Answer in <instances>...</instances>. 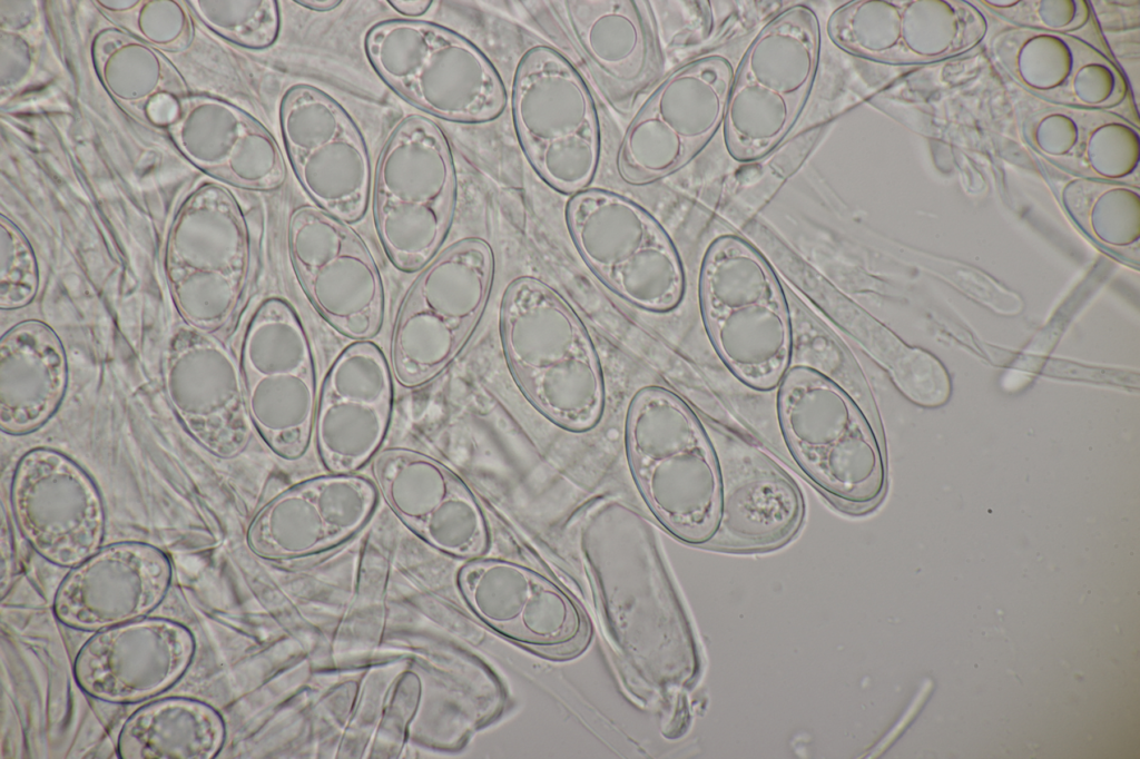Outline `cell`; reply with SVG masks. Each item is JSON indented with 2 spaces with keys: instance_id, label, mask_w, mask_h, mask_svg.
Masks as SVG:
<instances>
[{
  "instance_id": "cell-1",
  "label": "cell",
  "mask_w": 1140,
  "mask_h": 759,
  "mask_svg": "<svg viewBox=\"0 0 1140 759\" xmlns=\"http://www.w3.org/2000/svg\"><path fill=\"white\" fill-rule=\"evenodd\" d=\"M580 545L622 671L646 698L671 681L679 629L650 529L635 509L607 500L584 518Z\"/></svg>"
},
{
  "instance_id": "cell-2",
  "label": "cell",
  "mask_w": 1140,
  "mask_h": 759,
  "mask_svg": "<svg viewBox=\"0 0 1140 759\" xmlns=\"http://www.w3.org/2000/svg\"><path fill=\"white\" fill-rule=\"evenodd\" d=\"M500 337L517 385L542 415L574 433L599 423L606 402L599 357L558 290L534 277L512 280L501 302Z\"/></svg>"
},
{
  "instance_id": "cell-3",
  "label": "cell",
  "mask_w": 1140,
  "mask_h": 759,
  "mask_svg": "<svg viewBox=\"0 0 1140 759\" xmlns=\"http://www.w3.org/2000/svg\"><path fill=\"white\" fill-rule=\"evenodd\" d=\"M625 446L645 502L676 538L706 545L717 519L720 474L709 435L678 395L639 390L628 406Z\"/></svg>"
},
{
  "instance_id": "cell-4",
  "label": "cell",
  "mask_w": 1140,
  "mask_h": 759,
  "mask_svg": "<svg viewBox=\"0 0 1140 759\" xmlns=\"http://www.w3.org/2000/svg\"><path fill=\"white\" fill-rule=\"evenodd\" d=\"M778 420L797 465L836 505L873 509L885 491L883 451L849 394L823 372L794 366L779 382Z\"/></svg>"
},
{
  "instance_id": "cell-5",
  "label": "cell",
  "mask_w": 1140,
  "mask_h": 759,
  "mask_svg": "<svg viewBox=\"0 0 1140 759\" xmlns=\"http://www.w3.org/2000/svg\"><path fill=\"white\" fill-rule=\"evenodd\" d=\"M700 312L719 357L746 385L768 391L788 369L792 328L765 258L738 235L707 247L699 274Z\"/></svg>"
},
{
  "instance_id": "cell-6",
  "label": "cell",
  "mask_w": 1140,
  "mask_h": 759,
  "mask_svg": "<svg viewBox=\"0 0 1140 759\" xmlns=\"http://www.w3.org/2000/svg\"><path fill=\"white\" fill-rule=\"evenodd\" d=\"M364 50L396 95L440 119L489 122L505 107V88L494 66L448 28L410 19L380 21L367 30Z\"/></svg>"
},
{
  "instance_id": "cell-7",
  "label": "cell",
  "mask_w": 1140,
  "mask_h": 759,
  "mask_svg": "<svg viewBox=\"0 0 1140 759\" xmlns=\"http://www.w3.org/2000/svg\"><path fill=\"white\" fill-rule=\"evenodd\" d=\"M820 38L816 12L797 4L769 19L751 40L735 69L723 126L731 158L758 160L793 129L814 87Z\"/></svg>"
},
{
  "instance_id": "cell-8",
  "label": "cell",
  "mask_w": 1140,
  "mask_h": 759,
  "mask_svg": "<svg viewBox=\"0 0 1140 759\" xmlns=\"http://www.w3.org/2000/svg\"><path fill=\"white\" fill-rule=\"evenodd\" d=\"M382 248L395 268L415 272L436 255L450 230L456 175L449 141L432 120L412 115L379 157L372 195Z\"/></svg>"
},
{
  "instance_id": "cell-9",
  "label": "cell",
  "mask_w": 1140,
  "mask_h": 759,
  "mask_svg": "<svg viewBox=\"0 0 1140 759\" xmlns=\"http://www.w3.org/2000/svg\"><path fill=\"white\" fill-rule=\"evenodd\" d=\"M495 274L490 244L454 243L417 276L397 312L390 367L404 388L426 385L461 353L489 302Z\"/></svg>"
},
{
  "instance_id": "cell-10",
  "label": "cell",
  "mask_w": 1140,
  "mask_h": 759,
  "mask_svg": "<svg viewBox=\"0 0 1140 759\" xmlns=\"http://www.w3.org/2000/svg\"><path fill=\"white\" fill-rule=\"evenodd\" d=\"M511 108L519 144L539 177L574 195L592 181L600 158V128L590 91L560 52L535 46L520 59Z\"/></svg>"
},
{
  "instance_id": "cell-11",
  "label": "cell",
  "mask_w": 1140,
  "mask_h": 759,
  "mask_svg": "<svg viewBox=\"0 0 1140 759\" xmlns=\"http://www.w3.org/2000/svg\"><path fill=\"white\" fill-rule=\"evenodd\" d=\"M566 221L582 260L617 296L658 314L680 304V257L662 226L641 206L616 193L584 189L568 201Z\"/></svg>"
},
{
  "instance_id": "cell-12",
  "label": "cell",
  "mask_w": 1140,
  "mask_h": 759,
  "mask_svg": "<svg viewBox=\"0 0 1140 759\" xmlns=\"http://www.w3.org/2000/svg\"><path fill=\"white\" fill-rule=\"evenodd\" d=\"M238 366L252 427L278 457L303 456L313 434L316 372L307 333L287 300L268 297L256 307Z\"/></svg>"
},
{
  "instance_id": "cell-13",
  "label": "cell",
  "mask_w": 1140,
  "mask_h": 759,
  "mask_svg": "<svg viewBox=\"0 0 1140 759\" xmlns=\"http://www.w3.org/2000/svg\"><path fill=\"white\" fill-rule=\"evenodd\" d=\"M535 24L571 55L608 105L628 114L664 69L650 1H522Z\"/></svg>"
},
{
  "instance_id": "cell-14",
  "label": "cell",
  "mask_w": 1140,
  "mask_h": 759,
  "mask_svg": "<svg viewBox=\"0 0 1140 759\" xmlns=\"http://www.w3.org/2000/svg\"><path fill=\"white\" fill-rule=\"evenodd\" d=\"M734 75L717 53L669 73L626 130L616 160L621 180L650 185L690 162L724 126Z\"/></svg>"
},
{
  "instance_id": "cell-15",
  "label": "cell",
  "mask_w": 1140,
  "mask_h": 759,
  "mask_svg": "<svg viewBox=\"0 0 1140 759\" xmlns=\"http://www.w3.org/2000/svg\"><path fill=\"white\" fill-rule=\"evenodd\" d=\"M286 236L295 275L315 310L354 342L373 338L383 323L384 286L361 236L313 206L292 211Z\"/></svg>"
},
{
  "instance_id": "cell-16",
  "label": "cell",
  "mask_w": 1140,
  "mask_h": 759,
  "mask_svg": "<svg viewBox=\"0 0 1140 759\" xmlns=\"http://www.w3.org/2000/svg\"><path fill=\"white\" fill-rule=\"evenodd\" d=\"M279 122L292 169L309 198L346 224L362 219L370 198L371 161L346 110L323 90L299 83L284 93Z\"/></svg>"
},
{
  "instance_id": "cell-17",
  "label": "cell",
  "mask_w": 1140,
  "mask_h": 759,
  "mask_svg": "<svg viewBox=\"0 0 1140 759\" xmlns=\"http://www.w3.org/2000/svg\"><path fill=\"white\" fill-rule=\"evenodd\" d=\"M10 503L24 540L51 564L73 568L101 548L102 496L92 477L62 452H26L12 474Z\"/></svg>"
},
{
  "instance_id": "cell-18",
  "label": "cell",
  "mask_w": 1140,
  "mask_h": 759,
  "mask_svg": "<svg viewBox=\"0 0 1140 759\" xmlns=\"http://www.w3.org/2000/svg\"><path fill=\"white\" fill-rule=\"evenodd\" d=\"M983 12L967 1H849L828 18L827 33L844 51L872 61L913 66L973 49L985 37Z\"/></svg>"
},
{
  "instance_id": "cell-19",
  "label": "cell",
  "mask_w": 1140,
  "mask_h": 759,
  "mask_svg": "<svg viewBox=\"0 0 1140 759\" xmlns=\"http://www.w3.org/2000/svg\"><path fill=\"white\" fill-rule=\"evenodd\" d=\"M393 400V374L376 344L354 342L336 356L317 394L312 434L330 473H354L381 451Z\"/></svg>"
},
{
  "instance_id": "cell-20",
  "label": "cell",
  "mask_w": 1140,
  "mask_h": 759,
  "mask_svg": "<svg viewBox=\"0 0 1140 759\" xmlns=\"http://www.w3.org/2000/svg\"><path fill=\"white\" fill-rule=\"evenodd\" d=\"M377 493L394 514L434 549L480 556L489 531L471 490L436 459L406 447L381 450L371 461Z\"/></svg>"
},
{
  "instance_id": "cell-21",
  "label": "cell",
  "mask_w": 1140,
  "mask_h": 759,
  "mask_svg": "<svg viewBox=\"0 0 1140 759\" xmlns=\"http://www.w3.org/2000/svg\"><path fill=\"white\" fill-rule=\"evenodd\" d=\"M168 402L188 434L207 452L233 459L248 444L239 366L212 334L178 327L163 362Z\"/></svg>"
},
{
  "instance_id": "cell-22",
  "label": "cell",
  "mask_w": 1140,
  "mask_h": 759,
  "mask_svg": "<svg viewBox=\"0 0 1140 759\" xmlns=\"http://www.w3.org/2000/svg\"><path fill=\"white\" fill-rule=\"evenodd\" d=\"M195 652V637L183 623L141 618L89 638L73 661V678L94 699L139 702L174 687L189 669Z\"/></svg>"
},
{
  "instance_id": "cell-23",
  "label": "cell",
  "mask_w": 1140,
  "mask_h": 759,
  "mask_svg": "<svg viewBox=\"0 0 1140 759\" xmlns=\"http://www.w3.org/2000/svg\"><path fill=\"white\" fill-rule=\"evenodd\" d=\"M990 48L1010 77L1043 102L1120 115L1130 103L1129 86L1108 51L1079 37L1008 26Z\"/></svg>"
},
{
  "instance_id": "cell-24",
  "label": "cell",
  "mask_w": 1140,
  "mask_h": 759,
  "mask_svg": "<svg viewBox=\"0 0 1140 759\" xmlns=\"http://www.w3.org/2000/svg\"><path fill=\"white\" fill-rule=\"evenodd\" d=\"M171 579V562L159 548L138 541L111 543L71 568L56 591L53 615L80 631L146 618L166 598Z\"/></svg>"
},
{
  "instance_id": "cell-25",
  "label": "cell",
  "mask_w": 1140,
  "mask_h": 759,
  "mask_svg": "<svg viewBox=\"0 0 1140 759\" xmlns=\"http://www.w3.org/2000/svg\"><path fill=\"white\" fill-rule=\"evenodd\" d=\"M376 502L374 483L354 473L304 480L258 511L249 524L247 543L255 554L268 560L308 556L357 532Z\"/></svg>"
},
{
  "instance_id": "cell-26",
  "label": "cell",
  "mask_w": 1140,
  "mask_h": 759,
  "mask_svg": "<svg viewBox=\"0 0 1140 759\" xmlns=\"http://www.w3.org/2000/svg\"><path fill=\"white\" fill-rule=\"evenodd\" d=\"M710 442L719 467L720 497L716 524L706 545L754 551L789 540L804 514L803 497L795 482L746 443L720 435H712Z\"/></svg>"
},
{
  "instance_id": "cell-27",
  "label": "cell",
  "mask_w": 1140,
  "mask_h": 759,
  "mask_svg": "<svg viewBox=\"0 0 1140 759\" xmlns=\"http://www.w3.org/2000/svg\"><path fill=\"white\" fill-rule=\"evenodd\" d=\"M473 612L500 634L538 649H561L583 635L576 603L546 576L505 560H473L458 574Z\"/></svg>"
},
{
  "instance_id": "cell-28",
  "label": "cell",
  "mask_w": 1140,
  "mask_h": 759,
  "mask_svg": "<svg viewBox=\"0 0 1140 759\" xmlns=\"http://www.w3.org/2000/svg\"><path fill=\"white\" fill-rule=\"evenodd\" d=\"M68 385V362L57 333L37 319L20 322L0 341V427L22 436L45 425Z\"/></svg>"
},
{
  "instance_id": "cell-29",
  "label": "cell",
  "mask_w": 1140,
  "mask_h": 759,
  "mask_svg": "<svg viewBox=\"0 0 1140 759\" xmlns=\"http://www.w3.org/2000/svg\"><path fill=\"white\" fill-rule=\"evenodd\" d=\"M226 737L222 714L191 698L148 702L131 713L117 740L121 759H213Z\"/></svg>"
},
{
  "instance_id": "cell-30",
  "label": "cell",
  "mask_w": 1140,
  "mask_h": 759,
  "mask_svg": "<svg viewBox=\"0 0 1140 759\" xmlns=\"http://www.w3.org/2000/svg\"><path fill=\"white\" fill-rule=\"evenodd\" d=\"M1139 159V128L1128 117L1081 108L1079 135L1062 168L1087 179L1118 181L1137 169Z\"/></svg>"
},
{
  "instance_id": "cell-31",
  "label": "cell",
  "mask_w": 1140,
  "mask_h": 759,
  "mask_svg": "<svg viewBox=\"0 0 1140 759\" xmlns=\"http://www.w3.org/2000/svg\"><path fill=\"white\" fill-rule=\"evenodd\" d=\"M1071 184L1087 200L1070 209L1094 238L1118 247L1137 243L1140 234V199L1137 190L1122 183L1087 178Z\"/></svg>"
},
{
  "instance_id": "cell-32",
  "label": "cell",
  "mask_w": 1140,
  "mask_h": 759,
  "mask_svg": "<svg viewBox=\"0 0 1140 759\" xmlns=\"http://www.w3.org/2000/svg\"><path fill=\"white\" fill-rule=\"evenodd\" d=\"M987 10L1009 26L1075 36L1103 48L1089 2L1083 0H1018L1010 8Z\"/></svg>"
},
{
  "instance_id": "cell-33",
  "label": "cell",
  "mask_w": 1140,
  "mask_h": 759,
  "mask_svg": "<svg viewBox=\"0 0 1140 759\" xmlns=\"http://www.w3.org/2000/svg\"><path fill=\"white\" fill-rule=\"evenodd\" d=\"M39 273L35 258L21 247H3L0 269V307L17 309L28 305L36 296Z\"/></svg>"
},
{
  "instance_id": "cell-34",
  "label": "cell",
  "mask_w": 1140,
  "mask_h": 759,
  "mask_svg": "<svg viewBox=\"0 0 1140 759\" xmlns=\"http://www.w3.org/2000/svg\"><path fill=\"white\" fill-rule=\"evenodd\" d=\"M391 7L399 13L407 17H419L424 14L433 1L430 0H396L389 1Z\"/></svg>"
},
{
  "instance_id": "cell-35",
  "label": "cell",
  "mask_w": 1140,
  "mask_h": 759,
  "mask_svg": "<svg viewBox=\"0 0 1140 759\" xmlns=\"http://www.w3.org/2000/svg\"><path fill=\"white\" fill-rule=\"evenodd\" d=\"M295 2L304 8L320 12L330 11L342 3L340 0H298Z\"/></svg>"
}]
</instances>
